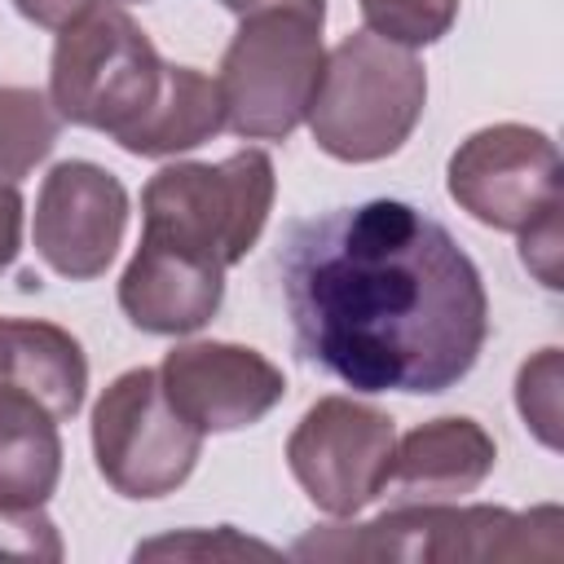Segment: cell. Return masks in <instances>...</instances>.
<instances>
[{"mask_svg": "<svg viewBox=\"0 0 564 564\" xmlns=\"http://www.w3.org/2000/svg\"><path fill=\"white\" fill-rule=\"evenodd\" d=\"M278 286L300 357L352 392H449L489 335L476 260L401 198L295 220L278 247Z\"/></svg>", "mask_w": 564, "mask_h": 564, "instance_id": "6da1fadb", "label": "cell"}, {"mask_svg": "<svg viewBox=\"0 0 564 564\" xmlns=\"http://www.w3.org/2000/svg\"><path fill=\"white\" fill-rule=\"evenodd\" d=\"M560 507L507 511L485 502H405L366 524L304 533L295 560H560Z\"/></svg>", "mask_w": 564, "mask_h": 564, "instance_id": "7a4b0ae2", "label": "cell"}, {"mask_svg": "<svg viewBox=\"0 0 564 564\" xmlns=\"http://www.w3.org/2000/svg\"><path fill=\"white\" fill-rule=\"evenodd\" d=\"M423 106L427 70L414 48L388 44L375 31H352L326 48L304 123L322 154L339 163H379L410 141Z\"/></svg>", "mask_w": 564, "mask_h": 564, "instance_id": "3957f363", "label": "cell"}, {"mask_svg": "<svg viewBox=\"0 0 564 564\" xmlns=\"http://www.w3.org/2000/svg\"><path fill=\"white\" fill-rule=\"evenodd\" d=\"M273 194V159L256 145L220 163H167L141 189V238L229 269L260 242Z\"/></svg>", "mask_w": 564, "mask_h": 564, "instance_id": "277c9868", "label": "cell"}, {"mask_svg": "<svg viewBox=\"0 0 564 564\" xmlns=\"http://www.w3.org/2000/svg\"><path fill=\"white\" fill-rule=\"evenodd\" d=\"M163 88V57L137 18L115 0H93L57 31L48 57V101L62 123L128 132Z\"/></svg>", "mask_w": 564, "mask_h": 564, "instance_id": "5b68a950", "label": "cell"}, {"mask_svg": "<svg viewBox=\"0 0 564 564\" xmlns=\"http://www.w3.org/2000/svg\"><path fill=\"white\" fill-rule=\"evenodd\" d=\"M322 62V18L300 9L247 13L216 75L225 128L242 141H286L308 119Z\"/></svg>", "mask_w": 564, "mask_h": 564, "instance_id": "8992f818", "label": "cell"}, {"mask_svg": "<svg viewBox=\"0 0 564 564\" xmlns=\"http://www.w3.org/2000/svg\"><path fill=\"white\" fill-rule=\"evenodd\" d=\"M203 432L189 427L163 383L159 370L132 366L106 383L93 405V463L101 480L119 498H163L176 494L198 467Z\"/></svg>", "mask_w": 564, "mask_h": 564, "instance_id": "52a82bcc", "label": "cell"}, {"mask_svg": "<svg viewBox=\"0 0 564 564\" xmlns=\"http://www.w3.org/2000/svg\"><path fill=\"white\" fill-rule=\"evenodd\" d=\"M397 449V423L352 397H317L286 436V467L308 502L330 520H352L379 502Z\"/></svg>", "mask_w": 564, "mask_h": 564, "instance_id": "ba28073f", "label": "cell"}, {"mask_svg": "<svg viewBox=\"0 0 564 564\" xmlns=\"http://www.w3.org/2000/svg\"><path fill=\"white\" fill-rule=\"evenodd\" d=\"M449 198L480 225L520 234L560 203V150L542 128L489 123L458 141L445 167Z\"/></svg>", "mask_w": 564, "mask_h": 564, "instance_id": "9c48e42d", "label": "cell"}, {"mask_svg": "<svg viewBox=\"0 0 564 564\" xmlns=\"http://www.w3.org/2000/svg\"><path fill=\"white\" fill-rule=\"evenodd\" d=\"M128 212V189L115 172L88 159H62L48 167L35 194V256L66 282H93L115 264Z\"/></svg>", "mask_w": 564, "mask_h": 564, "instance_id": "30bf717a", "label": "cell"}, {"mask_svg": "<svg viewBox=\"0 0 564 564\" xmlns=\"http://www.w3.org/2000/svg\"><path fill=\"white\" fill-rule=\"evenodd\" d=\"M159 383L172 410L203 436L256 427L286 397V375L264 352L225 339L176 344L159 366Z\"/></svg>", "mask_w": 564, "mask_h": 564, "instance_id": "8fae6325", "label": "cell"}, {"mask_svg": "<svg viewBox=\"0 0 564 564\" xmlns=\"http://www.w3.org/2000/svg\"><path fill=\"white\" fill-rule=\"evenodd\" d=\"M225 273L203 256L141 238L119 273V308L145 335H194L216 317Z\"/></svg>", "mask_w": 564, "mask_h": 564, "instance_id": "7c38bea8", "label": "cell"}, {"mask_svg": "<svg viewBox=\"0 0 564 564\" xmlns=\"http://www.w3.org/2000/svg\"><path fill=\"white\" fill-rule=\"evenodd\" d=\"M494 463H498L494 436L467 414H445V419L410 427L397 441L392 471L379 498H388V507L463 502L489 480Z\"/></svg>", "mask_w": 564, "mask_h": 564, "instance_id": "4fadbf2b", "label": "cell"}, {"mask_svg": "<svg viewBox=\"0 0 564 564\" xmlns=\"http://www.w3.org/2000/svg\"><path fill=\"white\" fill-rule=\"evenodd\" d=\"M0 383L35 392L57 423L75 419L88 392V357L79 339L40 317H0Z\"/></svg>", "mask_w": 564, "mask_h": 564, "instance_id": "5bb4252c", "label": "cell"}, {"mask_svg": "<svg viewBox=\"0 0 564 564\" xmlns=\"http://www.w3.org/2000/svg\"><path fill=\"white\" fill-rule=\"evenodd\" d=\"M62 480L57 414L26 388L0 383V507H44Z\"/></svg>", "mask_w": 564, "mask_h": 564, "instance_id": "9a60e30c", "label": "cell"}, {"mask_svg": "<svg viewBox=\"0 0 564 564\" xmlns=\"http://www.w3.org/2000/svg\"><path fill=\"white\" fill-rule=\"evenodd\" d=\"M216 132H225V106H220L216 75H203L198 66L163 62V88L154 106L128 132H119L115 145L137 159H172V154H185L212 141Z\"/></svg>", "mask_w": 564, "mask_h": 564, "instance_id": "2e32d148", "label": "cell"}, {"mask_svg": "<svg viewBox=\"0 0 564 564\" xmlns=\"http://www.w3.org/2000/svg\"><path fill=\"white\" fill-rule=\"evenodd\" d=\"M57 132L62 115L53 110L48 93L0 84V185H18L35 163H44Z\"/></svg>", "mask_w": 564, "mask_h": 564, "instance_id": "e0dca14e", "label": "cell"}, {"mask_svg": "<svg viewBox=\"0 0 564 564\" xmlns=\"http://www.w3.org/2000/svg\"><path fill=\"white\" fill-rule=\"evenodd\" d=\"M366 31L401 48H427L458 22V0H357Z\"/></svg>", "mask_w": 564, "mask_h": 564, "instance_id": "ac0fdd59", "label": "cell"}, {"mask_svg": "<svg viewBox=\"0 0 564 564\" xmlns=\"http://www.w3.org/2000/svg\"><path fill=\"white\" fill-rule=\"evenodd\" d=\"M560 383H564V370H560V348H542L533 352L520 375H516V410L524 419V427L546 445V449H560Z\"/></svg>", "mask_w": 564, "mask_h": 564, "instance_id": "d6986e66", "label": "cell"}, {"mask_svg": "<svg viewBox=\"0 0 564 564\" xmlns=\"http://www.w3.org/2000/svg\"><path fill=\"white\" fill-rule=\"evenodd\" d=\"M154 555H176V560H203V555H273L269 542H256V538H242L234 533L229 524L225 529H185V533H172V538H154V542H141L137 546V560H154Z\"/></svg>", "mask_w": 564, "mask_h": 564, "instance_id": "ffe728a7", "label": "cell"}, {"mask_svg": "<svg viewBox=\"0 0 564 564\" xmlns=\"http://www.w3.org/2000/svg\"><path fill=\"white\" fill-rule=\"evenodd\" d=\"M0 555L62 560V538L44 507H0Z\"/></svg>", "mask_w": 564, "mask_h": 564, "instance_id": "44dd1931", "label": "cell"}, {"mask_svg": "<svg viewBox=\"0 0 564 564\" xmlns=\"http://www.w3.org/2000/svg\"><path fill=\"white\" fill-rule=\"evenodd\" d=\"M520 260L524 269L546 286V291H560V207L546 212L538 225L520 229Z\"/></svg>", "mask_w": 564, "mask_h": 564, "instance_id": "7402d4cb", "label": "cell"}, {"mask_svg": "<svg viewBox=\"0 0 564 564\" xmlns=\"http://www.w3.org/2000/svg\"><path fill=\"white\" fill-rule=\"evenodd\" d=\"M22 220H26V212H22V194H18V185H0V273L18 260V251H22Z\"/></svg>", "mask_w": 564, "mask_h": 564, "instance_id": "603a6c76", "label": "cell"}, {"mask_svg": "<svg viewBox=\"0 0 564 564\" xmlns=\"http://www.w3.org/2000/svg\"><path fill=\"white\" fill-rule=\"evenodd\" d=\"M88 4H93V0H13V9H18L26 22L44 26V31H62V26H66L70 18H79Z\"/></svg>", "mask_w": 564, "mask_h": 564, "instance_id": "cb8c5ba5", "label": "cell"}, {"mask_svg": "<svg viewBox=\"0 0 564 564\" xmlns=\"http://www.w3.org/2000/svg\"><path fill=\"white\" fill-rule=\"evenodd\" d=\"M225 4L229 13L247 18V13H260V9H300V13H313V18H326V0H216Z\"/></svg>", "mask_w": 564, "mask_h": 564, "instance_id": "d4e9b609", "label": "cell"}, {"mask_svg": "<svg viewBox=\"0 0 564 564\" xmlns=\"http://www.w3.org/2000/svg\"><path fill=\"white\" fill-rule=\"evenodd\" d=\"M115 4H145V0H115Z\"/></svg>", "mask_w": 564, "mask_h": 564, "instance_id": "484cf974", "label": "cell"}]
</instances>
